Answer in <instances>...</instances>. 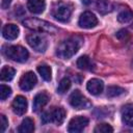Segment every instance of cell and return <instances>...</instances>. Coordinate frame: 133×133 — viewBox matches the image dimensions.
Returning a JSON list of instances; mask_svg holds the SVG:
<instances>
[{
	"mask_svg": "<svg viewBox=\"0 0 133 133\" xmlns=\"http://www.w3.org/2000/svg\"><path fill=\"white\" fill-rule=\"evenodd\" d=\"M124 92H125V89L119 86H109L107 88V97H109V98L118 97Z\"/></svg>",
	"mask_w": 133,
	"mask_h": 133,
	"instance_id": "obj_23",
	"label": "cell"
},
{
	"mask_svg": "<svg viewBox=\"0 0 133 133\" xmlns=\"http://www.w3.org/2000/svg\"><path fill=\"white\" fill-rule=\"evenodd\" d=\"M128 35H129L128 31L125 30V29H122V30H119V31L116 33V37L119 38V39H125L126 37H128Z\"/></svg>",
	"mask_w": 133,
	"mask_h": 133,
	"instance_id": "obj_28",
	"label": "cell"
},
{
	"mask_svg": "<svg viewBox=\"0 0 133 133\" xmlns=\"http://www.w3.org/2000/svg\"><path fill=\"white\" fill-rule=\"evenodd\" d=\"M19 27L15 24H6L3 29H2V35L4 38L8 39V41H12L16 39L19 35Z\"/></svg>",
	"mask_w": 133,
	"mask_h": 133,
	"instance_id": "obj_13",
	"label": "cell"
},
{
	"mask_svg": "<svg viewBox=\"0 0 133 133\" xmlns=\"http://www.w3.org/2000/svg\"><path fill=\"white\" fill-rule=\"evenodd\" d=\"M132 66H133V61H132Z\"/></svg>",
	"mask_w": 133,
	"mask_h": 133,
	"instance_id": "obj_30",
	"label": "cell"
},
{
	"mask_svg": "<svg viewBox=\"0 0 133 133\" xmlns=\"http://www.w3.org/2000/svg\"><path fill=\"white\" fill-rule=\"evenodd\" d=\"M69 101H70L71 106L76 108V109H85V108H88L90 106V103L88 102V100L78 89L74 90L71 94Z\"/></svg>",
	"mask_w": 133,
	"mask_h": 133,
	"instance_id": "obj_7",
	"label": "cell"
},
{
	"mask_svg": "<svg viewBox=\"0 0 133 133\" xmlns=\"http://www.w3.org/2000/svg\"><path fill=\"white\" fill-rule=\"evenodd\" d=\"M27 8L30 12L38 15V14H42L45 10L46 2H45V0H28Z\"/></svg>",
	"mask_w": 133,
	"mask_h": 133,
	"instance_id": "obj_15",
	"label": "cell"
},
{
	"mask_svg": "<svg viewBox=\"0 0 133 133\" xmlns=\"http://www.w3.org/2000/svg\"><path fill=\"white\" fill-rule=\"evenodd\" d=\"M73 12V4L65 1H57L53 4L51 14L59 22H68Z\"/></svg>",
	"mask_w": 133,
	"mask_h": 133,
	"instance_id": "obj_3",
	"label": "cell"
},
{
	"mask_svg": "<svg viewBox=\"0 0 133 133\" xmlns=\"http://www.w3.org/2000/svg\"><path fill=\"white\" fill-rule=\"evenodd\" d=\"M65 118V111L61 107H54L50 110H47L42 115V123L49 124L55 123L56 125H61Z\"/></svg>",
	"mask_w": 133,
	"mask_h": 133,
	"instance_id": "obj_4",
	"label": "cell"
},
{
	"mask_svg": "<svg viewBox=\"0 0 133 133\" xmlns=\"http://www.w3.org/2000/svg\"><path fill=\"white\" fill-rule=\"evenodd\" d=\"M48 101H49V96L47 95V92L42 91V92L37 94L33 99V105H32L33 111H35V112L39 111L48 103Z\"/></svg>",
	"mask_w": 133,
	"mask_h": 133,
	"instance_id": "obj_14",
	"label": "cell"
},
{
	"mask_svg": "<svg viewBox=\"0 0 133 133\" xmlns=\"http://www.w3.org/2000/svg\"><path fill=\"white\" fill-rule=\"evenodd\" d=\"M36 82H37V79H36V76L34 75V73L27 72L21 77V79L19 81V85L22 90L28 91V90H31L35 86Z\"/></svg>",
	"mask_w": 133,
	"mask_h": 133,
	"instance_id": "obj_9",
	"label": "cell"
},
{
	"mask_svg": "<svg viewBox=\"0 0 133 133\" xmlns=\"http://www.w3.org/2000/svg\"><path fill=\"white\" fill-rule=\"evenodd\" d=\"M7 126H8V121H7V118L5 117V115L1 114V115H0V131H1V132H4L5 129L7 128Z\"/></svg>",
	"mask_w": 133,
	"mask_h": 133,
	"instance_id": "obj_27",
	"label": "cell"
},
{
	"mask_svg": "<svg viewBox=\"0 0 133 133\" xmlns=\"http://www.w3.org/2000/svg\"><path fill=\"white\" fill-rule=\"evenodd\" d=\"M91 65H92L91 61H90L89 57L86 55L80 56L77 60V66L80 70H91Z\"/></svg>",
	"mask_w": 133,
	"mask_h": 133,
	"instance_id": "obj_21",
	"label": "cell"
},
{
	"mask_svg": "<svg viewBox=\"0 0 133 133\" xmlns=\"http://www.w3.org/2000/svg\"><path fill=\"white\" fill-rule=\"evenodd\" d=\"M28 103L25 97L17 96L12 101V110L17 115H23L27 111Z\"/></svg>",
	"mask_w": 133,
	"mask_h": 133,
	"instance_id": "obj_11",
	"label": "cell"
},
{
	"mask_svg": "<svg viewBox=\"0 0 133 133\" xmlns=\"http://www.w3.org/2000/svg\"><path fill=\"white\" fill-rule=\"evenodd\" d=\"M122 121L125 125L133 127V105L128 104L122 108Z\"/></svg>",
	"mask_w": 133,
	"mask_h": 133,
	"instance_id": "obj_16",
	"label": "cell"
},
{
	"mask_svg": "<svg viewBox=\"0 0 133 133\" xmlns=\"http://www.w3.org/2000/svg\"><path fill=\"white\" fill-rule=\"evenodd\" d=\"M10 3H11V0H1V7L3 9H6L10 5Z\"/></svg>",
	"mask_w": 133,
	"mask_h": 133,
	"instance_id": "obj_29",
	"label": "cell"
},
{
	"mask_svg": "<svg viewBox=\"0 0 133 133\" xmlns=\"http://www.w3.org/2000/svg\"><path fill=\"white\" fill-rule=\"evenodd\" d=\"M96 6H97L99 12L102 15L108 14V12L112 11V9H113V4L110 0H97Z\"/></svg>",
	"mask_w": 133,
	"mask_h": 133,
	"instance_id": "obj_17",
	"label": "cell"
},
{
	"mask_svg": "<svg viewBox=\"0 0 133 133\" xmlns=\"http://www.w3.org/2000/svg\"><path fill=\"white\" fill-rule=\"evenodd\" d=\"M80 41L77 37L68 38L58 45L56 49V54L61 59H69L77 53L80 48Z\"/></svg>",
	"mask_w": 133,
	"mask_h": 133,
	"instance_id": "obj_1",
	"label": "cell"
},
{
	"mask_svg": "<svg viewBox=\"0 0 133 133\" xmlns=\"http://www.w3.org/2000/svg\"><path fill=\"white\" fill-rule=\"evenodd\" d=\"M34 130V123L30 117H26L22 121L18 131L20 133H31Z\"/></svg>",
	"mask_w": 133,
	"mask_h": 133,
	"instance_id": "obj_18",
	"label": "cell"
},
{
	"mask_svg": "<svg viewBox=\"0 0 133 133\" xmlns=\"http://www.w3.org/2000/svg\"><path fill=\"white\" fill-rule=\"evenodd\" d=\"M26 39H27L28 45L36 52L43 53L47 50V47H48L47 38L43 34H41V32L31 33V34L27 35Z\"/></svg>",
	"mask_w": 133,
	"mask_h": 133,
	"instance_id": "obj_6",
	"label": "cell"
},
{
	"mask_svg": "<svg viewBox=\"0 0 133 133\" xmlns=\"http://www.w3.org/2000/svg\"><path fill=\"white\" fill-rule=\"evenodd\" d=\"M71 87V80L69 78H63L60 80L58 87H57V92L58 94H64L65 91H68Z\"/></svg>",
	"mask_w": 133,
	"mask_h": 133,
	"instance_id": "obj_22",
	"label": "cell"
},
{
	"mask_svg": "<svg viewBox=\"0 0 133 133\" xmlns=\"http://www.w3.org/2000/svg\"><path fill=\"white\" fill-rule=\"evenodd\" d=\"M132 18H133V14H132V11H130L128 9H125V10L121 11L117 16V20L121 23H128L129 21L132 20Z\"/></svg>",
	"mask_w": 133,
	"mask_h": 133,
	"instance_id": "obj_24",
	"label": "cell"
},
{
	"mask_svg": "<svg viewBox=\"0 0 133 133\" xmlns=\"http://www.w3.org/2000/svg\"><path fill=\"white\" fill-rule=\"evenodd\" d=\"M23 25L33 31L36 32H46V33H51L54 34L57 32V28L54 27L51 23L45 21V20H41L37 18H28L25 19L23 22Z\"/></svg>",
	"mask_w": 133,
	"mask_h": 133,
	"instance_id": "obj_2",
	"label": "cell"
},
{
	"mask_svg": "<svg viewBox=\"0 0 133 133\" xmlns=\"http://www.w3.org/2000/svg\"><path fill=\"white\" fill-rule=\"evenodd\" d=\"M88 125V118L85 116H75L73 117L70 123H69V127H68V131L71 133H78L83 131V129Z\"/></svg>",
	"mask_w": 133,
	"mask_h": 133,
	"instance_id": "obj_8",
	"label": "cell"
},
{
	"mask_svg": "<svg viewBox=\"0 0 133 133\" xmlns=\"http://www.w3.org/2000/svg\"><path fill=\"white\" fill-rule=\"evenodd\" d=\"M94 132L95 133H111L113 132V128L108 124H100L95 128Z\"/></svg>",
	"mask_w": 133,
	"mask_h": 133,
	"instance_id": "obj_25",
	"label": "cell"
},
{
	"mask_svg": "<svg viewBox=\"0 0 133 133\" xmlns=\"http://www.w3.org/2000/svg\"><path fill=\"white\" fill-rule=\"evenodd\" d=\"M78 24L81 28H85V29L94 28L98 24V19L92 12L84 11L83 14H81L79 21H78Z\"/></svg>",
	"mask_w": 133,
	"mask_h": 133,
	"instance_id": "obj_10",
	"label": "cell"
},
{
	"mask_svg": "<svg viewBox=\"0 0 133 133\" xmlns=\"http://www.w3.org/2000/svg\"><path fill=\"white\" fill-rule=\"evenodd\" d=\"M86 88H87V90H88L91 95L97 96V95H100V94L103 91L104 83H103L102 80L97 79V78H94V79H90V80L87 82Z\"/></svg>",
	"mask_w": 133,
	"mask_h": 133,
	"instance_id": "obj_12",
	"label": "cell"
},
{
	"mask_svg": "<svg viewBox=\"0 0 133 133\" xmlns=\"http://www.w3.org/2000/svg\"><path fill=\"white\" fill-rule=\"evenodd\" d=\"M10 95H11V88L7 85L1 84L0 85V99H1V101L6 100Z\"/></svg>",
	"mask_w": 133,
	"mask_h": 133,
	"instance_id": "obj_26",
	"label": "cell"
},
{
	"mask_svg": "<svg viewBox=\"0 0 133 133\" xmlns=\"http://www.w3.org/2000/svg\"><path fill=\"white\" fill-rule=\"evenodd\" d=\"M4 54L9 59L16 62H21V63L26 62L29 57L28 51L22 46H8L4 50Z\"/></svg>",
	"mask_w": 133,
	"mask_h": 133,
	"instance_id": "obj_5",
	"label": "cell"
},
{
	"mask_svg": "<svg viewBox=\"0 0 133 133\" xmlns=\"http://www.w3.org/2000/svg\"><path fill=\"white\" fill-rule=\"evenodd\" d=\"M37 72L41 75V77L45 80V81H50L52 78V71L51 68L47 64H41L37 66Z\"/></svg>",
	"mask_w": 133,
	"mask_h": 133,
	"instance_id": "obj_20",
	"label": "cell"
},
{
	"mask_svg": "<svg viewBox=\"0 0 133 133\" xmlns=\"http://www.w3.org/2000/svg\"><path fill=\"white\" fill-rule=\"evenodd\" d=\"M16 75V70L11 66L5 65L2 68L0 72V79L1 81H10Z\"/></svg>",
	"mask_w": 133,
	"mask_h": 133,
	"instance_id": "obj_19",
	"label": "cell"
}]
</instances>
